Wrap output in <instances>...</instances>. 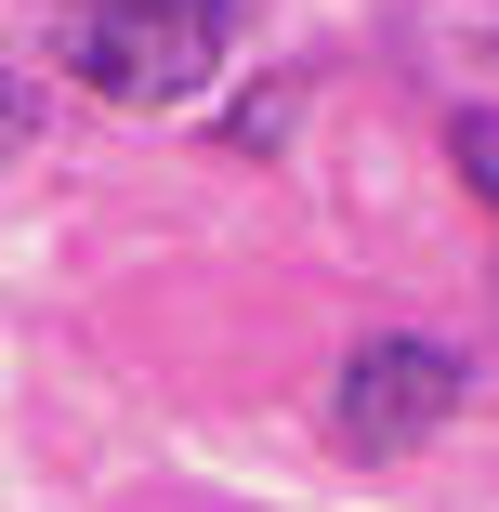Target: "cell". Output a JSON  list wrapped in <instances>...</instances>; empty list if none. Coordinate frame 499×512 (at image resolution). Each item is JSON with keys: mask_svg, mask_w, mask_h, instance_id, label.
<instances>
[{"mask_svg": "<svg viewBox=\"0 0 499 512\" xmlns=\"http://www.w3.org/2000/svg\"><path fill=\"white\" fill-rule=\"evenodd\" d=\"M447 158H460V171L499 197V119H486V106H460V119H447Z\"/></svg>", "mask_w": 499, "mask_h": 512, "instance_id": "obj_3", "label": "cell"}, {"mask_svg": "<svg viewBox=\"0 0 499 512\" xmlns=\"http://www.w3.org/2000/svg\"><path fill=\"white\" fill-rule=\"evenodd\" d=\"M460 394H473V368H460L447 342L381 329V342H355L342 381H329V434H342V460H408V447H434V434L460 421Z\"/></svg>", "mask_w": 499, "mask_h": 512, "instance_id": "obj_2", "label": "cell"}, {"mask_svg": "<svg viewBox=\"0 0 499 512\" xmlns=\"http://www.w3.org/2000/svg\"><path fill=\"white\" fill-rule=\"evenodd\" d=\"M237 40V0H66V79L106 92V106H184V92H211Z\"/></svg>", "mask_w": 499, "mask_h": 512, "instance_id": "obj_1", "label": "cell"}]
</instances>
